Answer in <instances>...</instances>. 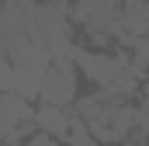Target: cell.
<instances>
[{
	"label": "cell",
	"instance_id": "cell-7",
	"mask_svg": "<svg viewBox=\"0 0 149 146\" xmlns=\"http://www.w3.org/2000/svg\"><path fill=\"white\" fill-rule=\"evenodd\" d=\"M66 146H97V139L90 136V129H87V122L83 118H76L70 122V136H66Z\"/></svg>",
	"mask_w": 149,
	"mask_h": 146
},
{
	"label": "cell",
	"instance_id": "cell-4",
	"mask_svg": "<svg viewBox=\"0 0 149 146\" xmlns=\"http://www.w3.org/2000/svg\"><path fill=\"white\" fill-rule=\"evenodd\" d=\"M35 132H38L35 111L28 108V101L14 91H0V139L3 143H24Z\"/></svg>",
	"mask_w": 149,
	"mask_h": 146
},
{
	"label": "cell",
	"instance_id": "cell-10",
	"mask_svg": "<svg viewBox=\"0 0 149 146\" xmlns=\"http://www.w3.org/2000/svg\"><path fill=\"white\" fill-rule=\"evenodd\" d=\"M42 4H56V7H66L70 0H42Z\"/></svg>",
	"mask_w": 149,
	"mask_h": 146
},
{
	"label": "cell",
	"instance_id": "cell-6",
	"mask_svg": "<svg viewBox=\"0 0 149 146\" xmlns=\"http://www.w3.org/2000/svg\"><path fill=\"white\" fill-rule=\"evenodd\" d=\"M121 21L128 38L149 35V0H121Z\"/></svg>",
	"mask_w": 149,
	"mask_h": 146
},
{
	"label": "cell",
	"instance_id": "cell-9",
	"mask_svg": "<svg viewBox=\"0 0 149 146\" xmlns=\"http://www.w3.org/2000/svg\"><path fill=\"white\" fill-rule=\"evenodd\" d=\"M7 73H10V63L0 59V91H7Z\"/></svg>",
	"mask_w": 149,
	"mask_h": 146
},
{
	"label": "cell",
	"instance_id": "cell-8",
	"mask_svg": "<svg viewBox=\"0 0 149 146\" xmlns=\"http://www.w3.org/2000/svg\"><path fill=\"white\" fill-rule=\"evenodd\" d=\"M24 146H63V139H52V136H45V132H35V136H28Z\"/></svg>",
	"mask_w": 149,
	"mask_h": 146
},
{
	"label": "cell",
	"instance_id": "cell-1",
	"mask_svg": "<svg viewBox=\"0 0 149 146\" xmlns=\"http://www.w3.org/2000/svg\"><path fill=\"white\" fill-rule=\"evenodd\" d=\"M73 25H80L94 45H108V42H125L132 45L135 38L125 35V21H121V0H73L70 11Z\"/></svg>",
	"mask_w": 149,
	"mask_h": 146
},
{
	"label": "cell",
	"instance_id": "cell-3",
	"mask_svg": "<svg viewBox=\"0 0 149 146\" xmlns=\"http://www.w3.org/2000/svg\"><path fill=\"white\" fill-rule=\"evenodd\" d=\"M76 63L73 59H52L49 70L42 77L38 98L49 108H73L76 105Z\"/></svg>",
	"mask_w": 149,
	"mask_h": 146
},
{
	"label": "cell",
	"instance_id": "cell-2",
	"mask_svg": "<svg viewBox=\"0 0 149 146\" xmlns=\"http://www.w3.org/2000/svg\"><path fill=\"white\" fill-rule=\"evenodd\" d=\"M31 42H38L52 59H73V18L66 14V7L38 4L31 18Z\"/></svg>",
	"mask_w": 149,
	"mask_h": 146
},
{
	"label": "cell",
	"instance_id": "cell-11",
	"mask_svg": "<svg viewBox=\"0 0 149 146\" xmlns=\"http://www.w3.org/2000/svg\"><path fill=\"white\" fill-rule=\"evenodd\" d=\"M142 101H146V105H149V84H146V87H142Z\"/></svg>",
	"mask_w": 149,
	"mask_h": 146
},
{
	"label": "cell",
	"instance_id": "cell-5",
	"mask_svg": "<svg viewBox=\"0 0 149 146\" xmlns=\"http://www.w3.org/2000/svg\"><path fill=\"white\" fill-rule=\"evenodd\" d=\"M70 122H73V115H66V108H49V105L35 108V129L52 136V139H66L70 136Z\"/></svg>",
	"mask_w": 149,
	"mask_h": 146
}]
</instances>
